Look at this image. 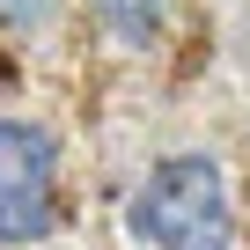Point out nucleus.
Segmentation results:
<instances>
[{
	"mask_svg": "<svg viewBox=\"0 0 250 250\" xmlns=\"http://www.w3.org/2000/svg\"><path fill=\"white\" fill-rule=\"evenodd\" d=\"M125 228L147 250H235V206H228L221 162L213 155H162L125 206Z\"/></svg>",
	"mask_w": 250,
	"mask_h": 250,
	"instance_id": "obj_1",
	"label": "nucleus"
},
{
	"mask_svg": "<svg viewBox=\"0 0 250 250\" xmlns=\"http://www.w3.org/2000/svg\"><path fill=\"white\" fill-rule=\"evenodd\" d=\"M59 221V147L37 118H0V243H44Z\"/></svg>",
	"mask_w": 250,
	"mask_h": 250,
	"instance_id": "obj_2",
	"label": "nucleus"
},
{
	"mask_svg": "<svg viewBox=\"0 0 250 250\" xmlns=\"http://www.w3.org/2000/svg\"><path fill=\"white\" fill-rule=\"evenodd\" d=\"M96 15H103V30L118 37V44H133V52H147L155 37H162V0H96Z\"/></svg>",
	"mask_w": 250,
	"mask_h": 250,
	"instance_id": "obj_3",
	"label": "nucleus"
},
{
	"mask_svg": "<svg viewBox=\"0 0 250 250\" xmlns=\"http://www.w3.org/2000/svg\"><path fill=\"white\" fill-rule=\"evenodd\" d=\"M44 22V0H0V30H37Z\"/></svg>",
	"mask_w": 250,
	"mask_h": 250,
	"instance_id": "obj_4",
	"label": "nucleus"
}]
</instances>
